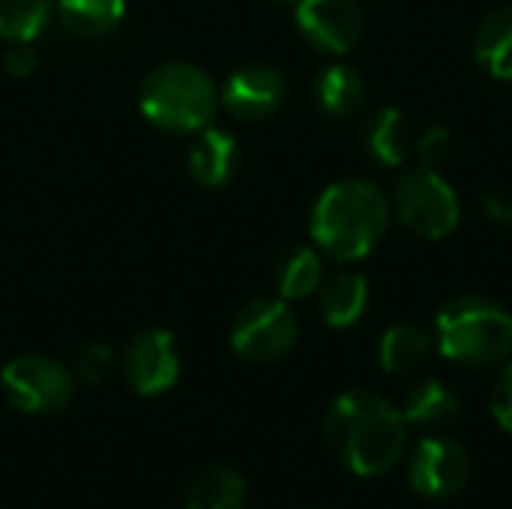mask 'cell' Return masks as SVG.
Here are the masks:
<instances>
[{"label":"cell","mask_w":512,"mask_h":509,"mask_svg":"<svg viewBox=\"0 0 512 509\" xmlns=\"http://www.w3.org/2000/svg\"><path fill=\"white\" fill-rule=\"evenodd\" d=\"M3 390L18 411L27 414H57L72 399V381L63 366L45 357H18L3 375Z\"/></svg>","instance_id":"7"},{"label":"cell","mask_w":512,"mask_h":509,"mask_svg":"<svg viewBox=\"0 0 512 509\" xmlns=\"http://www.w3.org/2000/svg\"><path fill=\"white\" fill-rule=\"evenodd\" d=\"M405 417L375 393L351 390L339 396L324 420L333 456L360 477L390 471L405 450Z\"/></svg>","instance_id":"1"},{"label":"cell","mask_w":512,"mask_h":509,"mask_svg":"<svg viewBox=\"0 0 512 509\" xmlns=\"http://www.w3.org/2000/svg\"><path fill=\"white\" fill-rule=\"evenodd\" d=\"M393 204H396L399 219L411 231L429 240L450 237L462 219V204H459L456 189L435 168H423V165L414 171H405L396 180Z\"/></svg>","instance_id":"5"},{"label":"cell","mask_w":512,"mask_h":509,"mask_svg":"<svg viewBox=\"0 0 512 509\" xmlns=\"http://www.w3.org/2000/svg\"><path fill=\"white\" fill-rule=\"evenodd\" d=\"M315 102L330 117H348L366 102V78L360 69L336 63L315 78Z\"/></svg>","instance_id":"14"},{"label":"cell","mask_w":512,"mask_h":509,"mask_svg":"<svg viewBox=\"0 0 512 509\" xmlns=\"http://www.w3.org/2000/svg\"><path fill=\"white\" fill-rule=\"evenodd\" d=\"M369 303V282L354 270H342L321 288V315L330 327L342 330L360 321Z\"/></svg>","instance_id":"15"},{"label":"cell","mask_w":512,"mask_h":509,"mask_svg":"<svg viewBox=\"0 0 512 509\" xmlns=\"http://www.w3.org/2000/svg\"><path fill=\"white\" fill-rule=\"evenodd\" d=\"M492 411H495L498 423H501L507 432H512V366L498 378V384H495Z\"/></svg>","instance_id":"27"},{"label":"cell","mask_w":512,"mask_h":509,"mask_svg":"<svg viewBox=\"0 0 512 509\" xmlns=\"http://www.w3.org/2000/svg\"><path fill=\"white\" fill-rule=\"evenodd\" d=\"M294 18L300 33L330 54L348 51L363 33V9L357 0H300Z\"/></svg>","instance_id":"9"},{"label":"cell","mask_w":512,"mask_h":509,"mask_svg":"<svg viewBox=\"0 0 512 509\" xmlns=\"http://www.w3.org/2000/svg\"><path fill=\"white\" fill-rule=\"evenodd\" d=\"M438 345L447 360L492 366L510 357L512 315L492 300L459 297L438 312Z\"/></svg>","instance_id":"3"},{"label":"cell","mask_w":512,"mask_h":509,"mask_svg":"<svg viewBox=\"0 0 512 509\" xmlns=\"http://www.w3.org/2000/svg\"><path fill=\"white\" fill-rule=\"evenodd\" d=\"M279 3H294V6H297V3H300V0H279Z\"/></svg>","instance_id":"28"},{"label":"cell","mask_w":512,"mask_h":509,"mask_svg":"<svg viewBox=\"0 0 512 509\" xmlns=\"http://www.w3.org/2000/svg\"><path fill=\"white\" fill-rule=\"evenodd\" d=\"M429 336L411 324H396L381 336V366L393 375L414 372L429 357Z\"/></svg>","instance_id":"21"},{"label":"cell","mask_w":512,"mask_h":509,"mask_svg":"<svg viewBox=\"0 0 512 509\" xmlns=\"http://www.w3.org/2000/svg\"><path fill=\"white\" fill-rule=\"evenodd\" d=\"M111 363H114L111 348H108L105 342H90V345H84V348H81L75 369H78V375H81L87 384H99V381L108 375Z\"/></svg>","instance_id":"24"},{"label":"cell","mask_w":512,"mask_h":509,"mask_svg":"<svg viewBox=\"0 0 512 509\" xmlns=\"http://www.w3.org/2000/svg\"><path fill=\"white\" fill-rule=\"evenodd\" d=\"M123 369H126L132 390L141 396H156L174 387L180 375V354H177L174 336L165 330L138 333L126 348Z\"/></svg>","instance_id":"10"},{"label":"cell","mask_w":512,"mask_h":509,"mask_svg":"<svg viewBox=\"0 0 512 509\" xmlns=\"http://www.w3.org/2000/svg\"><path fill=\"white\" fill-rule=\"evenodd\" d=\"M297 336L300 324L285 300H255L234 321L231 345L252 363H273L294 348Z\"/></svg>","instance_id":"6"},{"label":"cell","mask_w":512,"mask_h":509,"mask_svg":"<svg viewBox=\"0 0 512 509\" xmlns=\"http://www.w3.org/2000/svg\"><path fill=\"white\" fill-rule=\"evenodd\" d=\"M459 414V399L456 393L444 384V381H423L417 384L411 393H408V402H405V423H414V426H450Z\"/></svg>","instance_id":"18"},{"label":"cell","mask_w":512,"mask_h":509,"mask_svg":"<svg viewBox=\"0 0 512 509\" xmlns=\"http://www.w3.org/2000/svg\"><path fill=\"white\" fill-rule=\"evenodd\" d=\"M468 474V453L447 438H426L423 444H417L408 462L411 486L429 498H453L468 483Z\"/></svg>","instance_id":"8"},{"label":"cell","mask_w":512,"mask_h":509,"mask_svg":"<svg viewBox=\"0 0 512 509\" xmlns=\"http://www.w3.org/2000/svg\"><path fill=\"white\" fill-rule=\"evenodd\" d=\"M246 486L228 468L201 471L186 492V509H243Z\"/></svg>","instance_id":"19"},{"label":"cell","mask_w":512,"mask_h":509,"mask_svg":"<svg viewBox=\"0 0 512 509\" xmlns=\"http://www.w3.org/2000/svg\"><path fill=\"white\" fill-rule=\"evenodd\" d=\"M3 66H6L9 75L27 78V75H33V69H36V54H33V48H30L27 42H12V48L3 54Z\"/></svg>","instance_id":"25"},{"label":"cell","mask_w":512,"mask_h":509,"mask_svg":"<svg viewBox=\"0 0 512 509\" xmlns=\"http://www.w3.org/2000/svg\"><path fill=\"white\" fill-rule=\"evenodd\" d=\"M285 96H288V81L279 69H270V66L237 69L222 87L225 108L243 120L270 117L285 102Z\"/></svg>","instance_id":"11"},{"label":"cell","mask_w":512,"mask_h":509,"mask_svg":"<svg viewBox=\"0 0 512 509\" xmlns=\"http://www.w3.org/2000/svg\"><path fill=\"white\" fill-rule=\"evenodd\" d=\"M51 12V0H0V39L30 42L39 36Z\"/></svg>","instance_id":"22"},{"label":"cell","mask_w":512,"mask_h":509,"mask_svg":"<svg viewBox=\"0 0 512 509\" xmlns=\"http://www.w3.org/2000/svg\"><path fill=\"white\" fill-rule=\"evenodd\" d=\"M474 54L480 60V66L501 78L512 81V9H495L489 12L474 36Z\"/></svg>","instance_id":"16"},{"label":"cell","mask_w":512,"mask_h":509,"mask_svg":"<svg viewBox=\"0 0 512 509\" xmlns=\"http://www.w3.org/2000/svg\"><path fill=\"white\" fill-rule=\"evenodd\" d=\"M276 288L282 300H300L321 288V258L309 246L288 249L276 264Z\"/></svg>","instance_id":"20"},{"label":"cell","mask_w":512,"mask_h":509,"mask_svg":"<svg viewBox=\"0 0 512 509\" xmlns=\"http://www.w3.org/2000/svg\"><path fill=\"white\" fill-rule=\"evenodd\" d=\"M387 225L390 201L369 180H339L327 186L312 210L315 243L339 261L366 258L387 234Z\"/></svg>","instance_id":"2"},{"label":"cell","mask_w":512,"mask_h":509,"mask_svg":"<svg viewBox=\"0 0 512 509\" xmlns=\"http://www.w3.org/2000/svg\"><path fill=\"white\" fill-rule=\"evenodd\" d=\"M237 141L225 129H207L189 150V171L201 186H225L237 168Z\"/></svg>","instance_id":"12"},{"label":"cell","mask_w":512,"mask_h":509,"mask_svg":"<svg viewBox=\"0 0 512 509\" xmlns=\"http://www.w3.org/2000/svg\"><path fill=\"white\" fill-rule=\"evenodd\" d=\"M363 144L375 162L387 168L402 165L411 150V129L405 123V114L393 105L378 108L363 126Z\"/></svg>","instance_id":"13"},{"label":"cell","mask_w":512,"mask_h":509,"mask_svg":"<svg viewBox=\"0 0 512 509\" xmlns=\"http://www.w3.org/2000/svg\"><path fill=\"white\" fill-rule=\"evenodd\" d=\"M57 12L69 33L93 39L111 33L120 24L126 0H57Z\"/></svg>","instance_id":"17"},{"label":"cell","mask_w":512,"mask_h":509,"mask_svg":"<svg viewBox=\"0 0 512 509\" xmlns=\"http://www.w3.org/2000/svg\"><path fill=\"white\" fill-rule=\"evenodd\" d=\"M483 210L492 222L498 225H512V189L510 186H501V189H492L483 195Z\"/></svg>","instance_id":"26"},{"label":"cell","mask_w":512,"mask_h":509,"mask_svg":"<svg viewBox=\"0 0 512 509\" xmlns=\"http://www.w3.org/2000/svg\"><path fill=\"white\" fill-rule=\"evenodd\" d=\"M141 111L165 132H198L216 111V87L198 66L162 63L141 87Z\"/></svg>","instance_id":"4"},{"label":"cell","mask_w":512,"mask_h":509,"mask_svg":"<svg viewBox=\"0 0 512 509\" xmlns=\"http://www.w3.org/2000/svg\"><path fill=\"white\" fill-rule=\"evenodd\" d=\"M417 159L423 168H435L444 165L453 153V132L447 126H429L420 138H417Z\"/></svg>","instance_id":"23"}]
</instances>
